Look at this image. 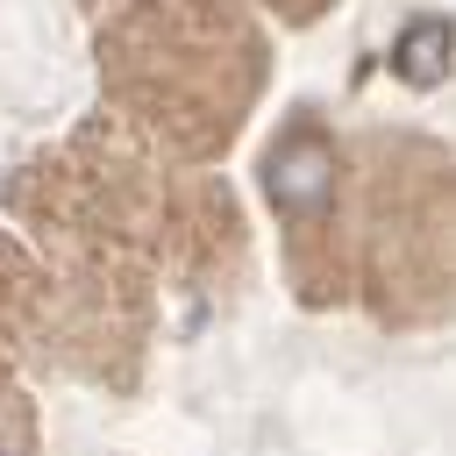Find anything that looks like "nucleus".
<instances>
[{
  "instance_id": "1",
  "label": "nucleus",
  "mask_w": 456,
  "mask_h": 456,
  "mask_svg": "<svg viewBox=\"0 0 456 456\" xmlns=\"http://www.w3.org/2000/svg\"><path fill=\"white\" fill-rule=\"evenodd\" d=\"M328 192V157L314 150V135H299L292 150L271 157V200L278 207H314Z\"/></svg>"
},
{
  "instance_id": "2",
  "label": "nucleus",
  "mask_w": 456,
  "mask_h": 456,
  "mask_svg": "<svg viewBox=\"0 0 456 456\" xmlns=\"http://www.w3.org/2000/svg\"><path fill=\"white\" fill-rule=\"evenodd\" d=\"M449 21L442 14H420L406 36H399V50H392V64H399V78H413V86H435L449 64Z\"/></svg>"
}]
</instances>
